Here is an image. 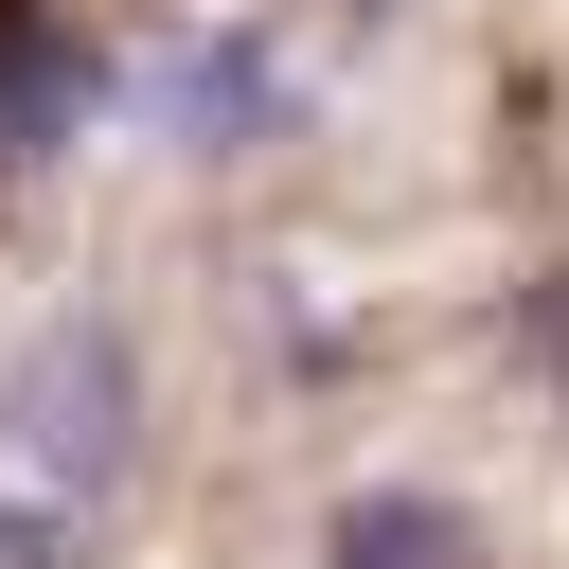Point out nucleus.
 Instances as JSON below:
<instances>
[{"label":"nucleus","mask_w":569,"mask_h":569,"mask_svg":"<svg viewBox=\"0 0 569 569\" xmlns=\"http://www.w3.org/2000/svg\"><path fill=\"white\" fill-rule=\"evenodd\" d=\"M0 445H18V480L71 516V498H107L124 480V445H142V373H124V320H36L18 338V373H0Z\"/></svg>","instance_id":"obj_1"},{"label":"nucleus","mask_w":569,"mask_h":569,"mask_svg":"<svg viewBox=\"0 0 569 569\" xmlns=\"http://www.w3.org/2000/svg\"><path fill=\"white\" fill-rule=\"evenodd\" d=\"M160 124H178L196 160H249V142L284 124V53H267V36H196V53L160 71Z\"/></svg>","instance_id":"obj_2"},{"label":"nucleus","mask_w":569,"mask_h":569,"mask_svg":"<svg viewBox=\"0 0 569 569\" xmlns=\"http://www.w3.org/2000/svg\"><path fill=\"white\" fill-rule=\"evenodd\" d=\"M320 569H462V498H427V480H356V498L320 516Z\"/></svg>","instance_id":"obj_3"},{"label":"nucleus","mask_w":569,"mask_h":569,"mask_svg":"<svg viewBox=\"0 0 569 569\" xmlns=\"http://www.w3.org/2000/svg\"><path fill=\"white\" fill-rule=\"evenodd\" d=\"M0 533H18V516H0Z\"/></svg>","instance_id":"obj_4"}]
</instances>
